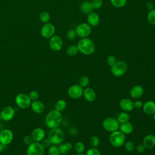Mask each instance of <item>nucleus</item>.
<instances>
[{"instance_id": "5", "label": "nucleus", "mask_w": 155, "mask_h": 155, "mask_svg": "<svg viewBox=\"0 0 155 155\" xmlns=\"http://www.w3.org/2000/svg\"><path fill=\"white\" fill-rule=\"evenodd\" d=\"M15 102L19 108L27 109L30 107L31 101L27 94L24 93H19L15 96Z\"/></svg>"}, {"instance_id": "7", "label": "nucleus", "mask_w": 155, "mask_h": 155, "mask_svg": "<svg viewBox=\"0 0 155 155\" xmlns=\"http://www.w3.org/2000/svg\"><path fill=\"white\" fill-rule=\"evenodd\" d=\"M127 70V65L125 61H119L111 67V73L116 77L123 76Z\"/></svg>"}, {"instance_id": "40", "label": "nucleus", "mask_w": 155, "mask_h": 155, "mask_svg": "<svg viewBox=\"0 0 155 155\" xmlns=\"http://www.w3.org/2000/svg\"><path fill=\"white\" fill-rule=\"evenodd\" d=\"M76 35H76V31H75V30H73V29L70 30L67 33V38L69 40H73L75 38V37L76 36Z\"/></svg>"}, {"instance_id": "41", "label": "nucleus", "mask_w": 155, "mask_h": 155, "mask_svg": "<svg viewBox=\"0 0 155 155\" xmlns=\"http://www.w3.org/2000/svg\"><path fill=\"white\" fill-rule=\"evenodd\" d=\"M107 62L109 66H113L116 62V59L115 56L113 55L108 56L107 59Z\"/></svg>"}, {"instance_id": "43", "label": "nucleus", "mask_w": 155, "mask_h": 155, "mask_svg": "<svg viewBox=\"0 0 155 155\" xmlns=\"http://www.w3.org/2000/svg\"><path fill=\"white\" fill-rule=\"evenodd\" d=\"M41 143H42V146L44 147V148L45 149V148H48L51 145V142L50 141V140L47 137V138H44L41 142Z\"/></svg>"}, {"instance_id": "1", "label": "nucleus", "mask_w": 155, "mask_h": 155, "mask_svg": "<svg viewBox=\"0 0 155 155\" xmlns=\"http://www.w3.org/2000/svg\"><path fill=\"white\" fill-rule=\"evenodd\" d=\"M62 115L55 109L50 110L46 114L45 117V123L46 126L49 128H54L59 127L62 122Z\"/></svg>"}, {"instance_id": "30", "label": "nucleus", "mask_w": 155, "mask_h": 155, "mask_svg": "<svg viewBox=\"0 0 155 155\" xmlns=\"http://www.w3.org/2000/svg\"><path fill=\"white\" fill-rule=\"evenodd\" d=\"M39 19L43 23H47L50 19V15L48 12H42L39 15Z\"/></svg>"}, {"instance_id": "25", "label": "nucleus", "mask_w": 155, "mask_h": 155, "mask_svg": "<svg viewBox=\"0 0 155 155\" xmlns=\"http://www.w3.org/2000/svg\"><path fill=\"white\" fill-rule=\"evenodd\" d=\"M73 148V145L70 142L61 143L59 145L58 148L59 150L60 154H65L70 151Z\"/></svg>"}, {"instance_id": "12", "label": "nucleus", "mask_w": 155, "mask_h": 155, "mask_svg": "<svg viewBox=\"0 0 155 155\" xmlns=\"http://www.w3.org/2000/svg\"><path fill=\"white\" fill-rule=\"evenodd\" d=\"M49 47L53 51H58L62 49L63 47V41L58 35H53L49 39Z\"/></svg>"}, {"instance_id": "13", "label": "nucleus", "mask_w": 155, "mask_h": 155, "mask_svg": "<svg viewBox=\"0 0 155 155\" xmlns=\"http://www.w3.org/2000/svg\"><path fill=\"white\" fill-rule=\"evenodd\" d=\"M84 90L81 86L78 84L71 85L67 90L69 97L72 99H78L83 95Z\"/></svg>"}, {"instance_id": "19", "label": "nucleus", "mask_w": 155, "mask_h": 155, "mask_svg": "<svg viewBox=\"0 0 155 155\" xmlns=\"http://www.w3.org/2000/svg\"><path fill=\"white\" fill-rule=\"evenodd\" d=\"M143 93V88L140 85H134L133 87L130 91V94L131 97L133 99H137L139 98L142 96Z\"/></svg>"}, {"instance_id": "47", "label": "nucleus", "mask_w": 155, "mask_h": 155, "mask_svg": "<svg viewBox=\"0 0 155 155\" xmlns=\"http://www.w3.org/2000/svg\"><path fill=\"white\" fill-rule=\"evenodd\" d=\"M1 120H2V116H1V111H0V122Z\"/></svg>"}, {"instance_id": "26", "label": "nucleus", "mask_w": 155, "mask_h": 155, "mask_svg": "<svg viewBox=\"0 0 155 155\" xmlns=\"http://www.w3.org/2000/svg\"><path fill=\"white\" fill-rule=\"evenodd\" d=\"M67 107V102L64 99H59L54 104V109L59 112L64 111Z\"/></svg>"}, {"instance_id": "37", "label": "nucleus", "mask_w": 155, "mask_h": 155, "mask_svg": "<svg viewBox=\"0 0 155 155\" xmlns=\"http://www.w3.org/2000/svg\"><path fill=\"white\" fill-rule=\"evenodd\" d=\"M91 4L93 9H99L102 7L103 2L102 0H93L91 2Z\"/></svg>"}, {"instance_id": "31", "label": "nucleus", "mask_w": 155, "mask_h": 155, "mask_svg": "<svg viewBox=\"0 0 155 155\" xmlns=\"http://www.w3.org/2000/svg\"><path fill=\"white\" fill-rule=\"evenodd\" d=\"M85 145L82 142H77L74 145V150L77 153H82L85 150Z\"/></svg>"}, {"instance_id": "2", "label": "nucleus", "mask_w": 155, "mask_h": 155, "mask_svg": "<svg viewBox=\"0 0 155 155\" xmlns=\"http://www.w3.org/2000/svg\"><path fill=\"white\" fill-rule=\"evenodd\" d=\"M79 51L83 54L89 55L92 54L95 50V45L91 39L88 38H81L77 45Z\"/></svg>"}, {"instance_id": "20", "label": "nucleus", "mask_w": 155, "mask_h": 155, "mask_svg": "<svg viewBox=\"0 0 155 155\" xmlns=\"http://www.w3.org/2000/svg\"><path fill=\"white\" fill-rule=\"evenodd\" d=\"M143 145L147 149L153 148L155 145V136L152 134L145 136L143 140Z\"/></svg>"}, {"instance_id": "9", "label": "nucleus", "mask_w": 155, "mask_h": 155, "mask_svg": "<svg viewBox=\"0 0 155 155\" xmlns=\"http://www.w3.org/2000/svg\"><path fill=\"white\" fill-rule=\"evenodd\" d=\"M13 137V131L8 128H4L0 131V142L5 147L12 142Z\"/></svg>"}, {"instance_id": "39", "label": "nucleus", "mask_w": 155, "mask_h": 155, "mask_svg": "<svg viewBox=\"0 0 155 155\" xmlns=\"http://www.w3.org/2000/svg\"><path fill=\"white\" fill-rule=\"evenodd\" d=\"M124 147L125 150L128 151H132L134 150V144L131 141H127V142L124 143Z\"/></svg>"}, {"instance_id": "35", "label": "nucleus", "mask_w": 155, "mask_h": 155, "mask_svg": "<svg viewBox=\"0 0 155 155\" xmlns=\"http://www.w3.org/2000/svg\"><path fill=\"white\" fill-rule=\"evenodd\" d=\"M90 83V80L87 76H82L79 80V85L82 87H86Z\"/></svg>"}, {"instance_id": "11", "label": "nucleus", "mask_w": 155, "mask_h": 155, "mask_svg": "<svg viewBox=\"0 0 155 155\" xmlns=\"http://www.w3.org/2000/svg\"><path fill=\"white\" fill-rule=\"evenodd\" d=\"M55 33V27L51 23H45L41 28V36L46 39L50 38Z\"/></svg>"}, {"instance_id": "51", "label": "nucleus", "mask_w": 155, "mask_h": 155, "mask_svg": "<svg viewBox=\"0 0 155 155\" xmlns=\"http://www.w3.org/2000/svg\"><path fill=\"white\" fill-rule=\"evenodd\" d=\"M154 6H155V1H154Z\"/></svg>"}, {"instance_id": "36", "label": "nucleus", "mask_w": 155, "mask_h": 155, "mask_svg": "<svg viewBox=\"0 0 155 155\" xmlns=\"http://www.w3.org/2000/svg\"><path fill=\"white\" fill-rule=\"evenodd\" d=\"M28 95L31 101L38 100L39 97V93L36 90H31V91H30Z\"/></svg>"}, {"instance_id": "17", "label": "nucleus", "mask_w": 155, "mask_h": 155, "mask_svg": "<svg viewBox=\"0 0 155 155\" xmlns=\"http://www.w3.org/2000/svg\"><path fill=\"white\" fill-rule=\"evenodd\" d=\"M119 106L120 108L126 112L131 111L134 108V102L128 98H124L120 100L119 102Z\"/></svg>"}, {"instance_id": "45", "label": "nucleus", "mask_w": 155, "mask_h": 155, "mask_svg": "<svg viewBox=\"0 0 155 155\" xmlns=\"http://www.w3.org/2000/svg\"><path fill=\"white\" fill-rule=\"evenodd\" d=\"M143 106V103L140 101H136L134 102V107H135L136 108H142Z\"/></svg>"}, {"instance_id": "32", "label": "nucleus", "mask_w": 155, "mask_h": 155, "mask_svg": "<svg viewBox=\"0 0 155 155\" xmlns=\"http://www.w3.org/2000/svg\"><path fill=\"white\" fill-rule=\"evenodd\" d=\"M147 20L150 24L155 25V9H152L148 12Z\"/></svg>"}, {"instance_id": "44", "label": "nucleus", "mask_w": 155, "mask_h": 155, "mask_svg": "<svg viewBox=\"0 0 155 155\" xmlns=\"http://www.w3.org/2000/svg\"><path fill=\"white\" fill-rule=\"evenodd\" d=\"M145 147L143 144H139L136 147V151L138 153H142L145 151Z\"/></svg>"}, {"instance_id": "22", "label": "nucleus", "mask_w": 155, "mask_h": 155, "mask_svg": "<svg viewBox=\"0 0 155 155\" xmlns=\"http://www.w3.org/2000/svg\"><path fill=\"white\" fill-rule=\"evenodd\" d=\"M83 95L85 99L88 102H93L96 97V92L94 90L90 87L86 88L83 92Z\"/></svg>"}, {"instance_id": "8", "label": "nucleus", "mask_w": 155, "mask_h": 155, "mask_svg": "<svg viewBox=\"0 0 155 155\" xmlns=\"http://www.w3.org/2000/svg\"><path fill=\"white\" fill-rule=\"evenodd\" d=\"M102 126L106 131L113 132L117 130L119 127V122L117 119L112 117H108L103 120Z\"/></svg>"}, {"instance_id": "34", "label": "nucleus", "mask_w": 155, "mask_h": 155, "mask_svg": "<svg viewBox=\"0 0 155 155\" xmlns=\"http://www.w3.org/2000/svg\"><path fill=\"white\" fill-rule=\"evenodd\" d=\"M90 145L93 148H96L99 144V139L96 136H92L89 140Z\"/></svg>"}, {"instance_id": "24", "label": "nucleus", "mask_w": 155, "mask_h": 155, "mask_svg": "<svg viewBox=\"0 0 155 155\" xmlns=\"http://www.w3.org/2000/svg\"><path fill=\"white\" fill-rule=\"evenodd\" d=\"M80 10L81 12L85 15H88L90 13L93 12V7L91 6V2L89 1H84L80 5Z\"/></svg>"}, {"instance_id": "50", "label": "nucleus", "mask_w": 155, "mask_h": 155, "mask_svg": "<svg viewBox=\"0 0 155 155\" xmlns=\"http://www.w3.org/2000/svg\"><path fill=\"white\" fill-rule=\"evenodd\" d=\"M1 122H0V128H1Z\"/></svg>"}, {"instance_id": "23", "label": "nucleus", "mask_w": 155, "mask_h": 155, "mask_svg": "<svg viewBox=\"0 0 155 155\" xmlns=\"http://www.w3.org/2000/svg\"><path fill=\"white\" fill-rule=\"evenodd\" d=\"M119 128L120 131L124 134H131L133 131V125L129 122L120 124Z\"/></svg>"}, {"instance_id": "28", "label": "nucleus", "mask_w": 155, "mask_h": 155, "mask_svg": "<svg viewBox=\"0 0 155 155\" xmlns=\"http://www.w3.org/2000/svg\"><path fill=\"white\" fill-rule=\"evenodd\" d=\"M78 52H79L78 47L77 45H71L68 46L66 50L67 54L70 56H73L77 54Z\"/></svg>"}, {"instance_id": "46", "label": "nucleus", "mask_w": 155, "mask_h": 155, "mask_svg": "<svg viewBox=\"0 0 155 155\" xmlns=\"http://www.w3.org/2000/svg\"><path fill=\"white\" fill-rule=\"evenodd\" d=\"M5 146H4L3 144H2L1 142H0V153H1L5 148Z\"/></svg>"}, {"instance_id": "21", "label": "nucleus", "mask_w": 155, "mask_h": 155, "mask_svg": "<svg viewBox=\"0 0 155 155\" xmlns=\"http://www.w3.org/2000/svg\"><path fill=\"white\" fill-rule=\"evenodd\" d=\"M143 110L144 113L148 115L153 114L155 112V102L148 101L143 104Z\"/></svg>"}, {"instance_id": "6", "label": "nucleus", "mask_w": 155, "mask_h": 155, "mask_svg": "<svg viewBox=\"0 0 155 155\" xmlns=\"http://www.w3.org/2000/svg\"><path fill=\"white\" fill-rule=\"evenodd\" d=\"M44 153L45 148L41 142H33L26 149L27 155H44Z\"/></svg>"}, {"instance_id": "14", "label": "nucleus", "mask_w": 155, "mask_h": 155, "mask_svg": "<svg viewBox=\"0 0 155 155\" xmlns=\"http://www.w3.org/2000/svg\"><path fill=\"white\" fill-rule=\"evenodd\" d=\"M2 120L5 122L12 120L15 115V110L12 106H5L1 110Z\"/></svg>"}, {"instance_id": "49", "label": "nucleus", "mask_w": 155, "mask_h": 155, "mask_svg": "<svg viewBox=\"0 0 155 155\" xmlns=\"http://www.w3.org/2000/svg\"><path fill=\"white\" fill-rule=\"evenodd\" d=\"M153 119H154V120L155 121V112H154V113L153 114Z\"/></svg>"}, {"instance_id": "48", "label": "nucleus", "mask_w": 155, "mask_h": 155, "mask_svg": "<svg viewBox=\"0 0 155 155\" xmlns=\"http://www.w3.org/2000/svg\"><path fill=\"white\" fill-rule=\"evenodd\" d=\"M76 155H85V154H83V153H77Z\"/></svg>"}, {"instance_id": "10", "label": "nucleus", "mask_w": 155, "mask_h": 155, "mask_svg": "<svg viewBox=\"0 0 155 155\" xmlns=\"http://www.w3.org/2000/svg\"><path fill=\"white\" fill-rule=\"evenodd\" d=\"M75 31L79 37L87 38L91 32V27L88 23H82L76 27Z\"/></svg>"}, {"instance_id": "4", "label": "nucleus", "mask_w": 155, "mask_h": 155, "mask_svg": "<svg viewBox=\"0 0 155 155\" xmlns=\"http://www.w3.org/2000/svg\"><path fill=\"white\" fill-rule=\"evenodd\" d=\"M110 142L114 147H122L125 141V134L120 131H114L111 132L110 136Z\"/></svg>"}, {"instance_id": "27", "label": "nucleus", "mask_w": 155, "mask_h": 155, "mask_svg": "<svg viewBox=\"0 0 155 155\" xmlns=\"http://www.w3.org/2000/svg\"><path fill=\"white\" fill-rule=\"evenodd\" d=\"M117 119L120 124L127 122L130 119V115L127 112L122 111L118 114Z\"/></svg>"}, {"instance_id": "18", "label": "nucleus", "mask_w": 155, "mask_h": 155, "mask_svg": "<svg viewBox=\"0 0 155 155\" xmlns=\"http://www.w3.org/2000/svg\"><path fill=\"white\" fill-rule=\"evenodd\" d=\"M87 21H88V24L90 26L96 27L100 22L99 16L96 13L92 12L89 14H88Z\"/></svg>"}, {"instance_id": "33", "label": "nucleus", "mask_w": 155, "mask_h": 155, "mask_svg": "<svg viewBox=\"0 0 155 155\" xmlns=\"http://www.w3.org/2000/svg\"><path fill=\"white\" fill-rule=\"evenodd\" d=\"M110 2L114 7L120 8L126 4L127 0H110Z\"/></svg>"}, {"instance_id": "3", "label": "nucleus", "mask_w": 155, "mask_h": 155, "mask_svg": "<svg viewBox=\"0 0 155 155\" xmlns=\"http://www.w3.org/2000/svg\"><path fill=\"white\" fill-rule=\"evenodd\" d=\"M48 138L53 145H59L63 142L65 138V133L59 127L51 128L48 133Z\"/></svg>"}, {"instance_id": "15", "label": "nucleus", "mask_w": 155, "mask_h": 155, "mask_svg": "<svg viewBox=\"0 0 155 155\" xmlns=\"http://www.w3.org/2000/svg\"><path fill=\"white\" fill-rule=\"evenodd\" d=\"M30 136L33 142H41L45 137V131L41 127H36L32 130Z\"/></svg>"}, {"instance_id": "42", "label": "nucleus", "mask_w": 155, "mask_h": 155, "mask_svg": "<svg viewBox=\"0 0 155 155\" xmlns=\"http://www.w3.org/2000/svg\"><path fill=\"white\" fill-rule=\"evenodd\" d=\"M22 141H23L24 144H25L27 146H28L29 145H30L33 142V140L32 139V137H31V136L30 135L25 136L23 137Z\"/></svg>"}, {"instance_id": "16", "label": "nucleus", "mask_w": 155, "mask_h": 155, "mask_svg": "<svg viewBox=\"0 0 155 155\" xmlns=\"http://www.w3.org/2000/svg\"><path fill=\"white\" fill-rule=\"evenodd\" d=\"M30 107L31 108V110L36 114H41L45 110L44 104L39 100L31 101Z\"/></svg>"}, {"instance_id": "38", "label": "nucleus", "mask_w": 155, "mask_h": 155, "mask_svg": "<svg viewBox=\"0 0 155 155\" xmlns=\"http://www.w3.org/2000/svg\"><path fill=\"white\" fill-rule=\"evenodd\" d=\"M85 155H101V154L97 148L92 147L87 150Z\"/></svg>"}, {"instance_id": "29", "label": "nucleus", "mask_w": 155, "mask_h": 155, "mask_svg": "<svg viewBox=\"0 0 155 155\" xmlns=\"http://www.w3.org/2000/svg\"><path fill=\"white\" fill-rule=\"evenodd\" d=\"M48 155H60L58 147L56 145H51L47 150Z\"/></svg>"}]
</instances>
